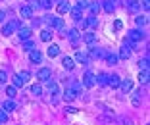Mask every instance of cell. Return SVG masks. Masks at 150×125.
Here are the masks:
<instances>
[{
  "label": "cell",
  "mask_w": 150,
  "mask_h": 125,
  "mask_svg": "<svg viewBox=\"0 0 150 125\" xmlns=\"http://www.w3.org/2000/svg\"><path fill=\"white\" fill-rule=\"evenodd\" d=\"M44 21L48 23V25H52L54 29H58V31L64 29V19L62 18H56V16H44Z\"/></svg>",
  "instance_id": "1"
},
{
  "label": "cell",
  "mask_w": 150,
  "mask_h": 125,
  "mask_svg": "<svg viewBox=\"0 0 150 125\" xmlns=\"http://www.w3.org/2000/svg\"><path fill=\"white\" fill-rule=\"evenodd\" d=\"M19 29V21L18 19H13V21H10V23H6L4 27H2V35L4 37H10L12 33H16Z\"/></svg>",
  "instance_id": "2"
},
{
  "label": "cell",
  "mask_w": 150,
  "mask_h": 125,
  "mask_svg": "<svg viewBox=\"0 0 150 125\" xmlns=\"http://www.w3.org/2000/svg\"><path fill=\"white\" fill-rule=\"evenodd\" d=\"M131 48H133V42L127 40V42L119 48V56H117V58L119 60H129V56H131Z\"/></svg>",
  "instance_id": "3"
},
{
  "label": "cell",
  "mask_w": 150,
  "mask_h": 125,
  "mask_svg": "<svg viewBox=\"0 0 150 125\" xmlns=\"http://www.w3.org/2000/svg\"><path fill=\"white\" fill-rule=\"evenodd\" d=\"M66 37L69 39L71 44H79V40H81V33H79V29H69V31L66 33Z\"/></svg>",
  "instance_id": "4"
},
{
  "label": "cell",
  "mask_w": 150,
  "mask_h": 125,
  "mask_svg": "<svg viewBox=\"0 0 150 125\" xmlns=\"http://www.w3.org/2000/svg\"><path fill=\"white\" fill-rule=\"evenodd\" d=\"M144 39V33L142 31H139V29H133V31H129V42H133V44H135V42H141V40Z\"/></svg>",
  "instance_id": "5"
},
{
  "label": "cell",
  "mask_w": 150,
  "mask_h": 125,
  "mask_svg": "<svg viewBox=\"0 0 150 125\" xmlns=\"http://www.w3.org/2000/svg\"><path fill=\"white\" fill-rule=\"evenodd\" d=\"M83 85L88 87V89H91V87H94V85H96V75H93L91 71L85 73V77H83Z\"/></svg>",
  "instance_id": "6"
},
{
  "label": "cell",
  "mask_w": 150,
  "mask_h": 125,
  "mask_svg": "<svg viewBox=\"0 0 150 125\" xmlns=\"http://www.w3.org/2000/svg\"><path fill=\"white\" fill-rule=\"evenodd\" d=\"M50 77H52V71H50L48 67H40L39 73H37V79L39 81H48Z\"/></svg>",
  "instance_id": "7"
},
{
  "label": "cell",
  "mask_w": 150,
  "mask_h": 125,
  "mask_svg": "<svg viewBox=\"0 0 150 125\" xmlns=\"http://www.w3.org/2000/svg\"><path fill=\"white\" fill-rule=\"evenodd\" d=\"M19 16H21L23 19L33 18V8H31V6H21V10H19Z\"/></svg>",
  "instance_id": "8"
},
{
  "label": "cell",
  "mask_w": 150,
  "mask_h": 125,
  "mask_svg": "<svg viewBox=\"0 0 150 125\" xmlns=\"http://www.w3.org/2000/svg\"><path fill=\"white\" fill-rule=\"evenodd\" d=\"M29 60H31L33 64H40L42 62V54H40L39 50H31V52H29Z\"/></svg>",
  "instance_id": "9"
},
{
  "label": "cell",
  "mask_w": 150,
  "mask_h": 125,
  "mask_svg": "<svg viewBox=\"0 0 150 125\" xmlns=\"http://www.w3.org/2000/svg\"><path fill=\"white\" fill-rule=\"evenodd\" d=\"M119 87H121V90H123V93H131V90H133V81L131 79H121Z\"/></svg>",
  "instance_id": "10"
},
{
  "label": "cell",
  "mask_w": 150,
  "mask_h": 125,
  "mask_svg": "<svg viewBox=\"0 0 150 125\" xmlns=\"http://www.w3.org/2000/svg\"><path fill=\"white\" fill-rule=\"evenodd\" d=\"M127 10L129 12H139L141 10V0H127Z\"/></svg>",
  "instance_id": "11"
},
{
  "label": "cell",
  "mask_w": 150,
  "mask_h": 125,
  "mask_svg": "<svg viewBox=\"0 0 150 125\" xmlns=\"http://www.w3.org/2000/svg\"><path fill=\"white\" fill-rule=\"evenodd\" d=\"M18 35H19V39H21V40H27L29 37H31V29H29V27H19Z\"/></svg>",
  "instance_id": "12"
},
{
  "label": "cell",
  "mask_w": 150,
  "mask_h": 125,
  "mask_svg": "<svg viewBox=\"0 0 150 125\" xmlns=\"http://www.w3.org/2000/svg\"><path fill=\"white\" fill-rule=\"evenodd\" d=\"M83 40L87 42L88 46H91V48H93L94 42H96V35H94V33H85V35H83Z\"/></svg>",
  "instance_id": "13"
},
{
  "label": "cell",
  "mask_w": 150,
  "mask_h": 125,
  "mask_svg": "<svg viewBox=\"0 0 150 125\" xmlns=\"http://www.w3.org/2000/svg\"><path fill=\"white\" fill-rule=\"evenodd\" d=\"M62 66L66 67L67 71H71V69L75 67V60H73V58H69V56H66V58L62 60Z\"/></svg>",
  "instance_id": "14"
},
{
  "label": "cell",
  "mask_w": 150,
  "mask_h": 125,
  "mask_svg": "<svg viewBox=\"0 0 150 125\" xmlns=\"http://www.w3.org/2000/svg\"><path fill=\"white\" fill-rule=\"evenodd\" d=\"M91 56H93V58H96V60H100V58H104V56H106V52H104L102 48L93 46V48H91Z\"/></svg>",
  "instance_id": "15"
},
{
  "label": "cell",
  "mask_w": 150,
  "mask_h": 125,
  "mask_svg": "<svg viewBox=\"0 0 150 125\" xmlns=\"http://www.w3.org/2000/svg\"><path fill=\"white\" fill-rule=\"evenodd\" d=\"M69 10H71V4L67 2V0H64V2L58 4V13H67Z\"/></svg>",
  "instance_id": "16"
},
{
  "label": "cell",
  "mask_w": 150,
  "mask_h": 125,
  "mask_svg": "<svg viewBox=\"0 0 150 125\" xmlns=\"http://www.w3.org/2000/svg\"><path fill=\"white\" fill-rule=\"evenodd\" d=\"M46 54H48L50 58H56V56H60V46H58V44H50L48 50H46Z\"/></svg>",
  "instance_id": "17"
},
{
  "label": "cell",
  "mask_w": 150,
  "mask_h": 125,
  "mask_svg": "<svg viewBox=\"0 0 150 125\" xmlns=\"http://www.w3.org/2000/svg\"><path fill=\"white\" fill-rule=\"evenodd\" d=\"M119 83H121V79H119L117 75H108V85H110V87L117 89V87H119Z\"/></svg>",
  "instance_id": "18"
},
{
  "label": "cell",
  "mask_w": 150,
  "mask_h": 125,
  "mask_svg": "<svg viewBox=\"0 0 150 125\" xmlns=\"http://www.w3.org/2000/svg\"><path fill=\"white\" fill-rule=\"evenodd\" d=\"M75 62L87 64V62H88V56H87L85 52H81V50H77V52H75Z\"/></svg>",
  "instance_id": "19"
},
{
  "label": "cell",
  "mask_w": 150,
  "mask_h": 125,
  "mask_svg": "<svg viewBox=\"0 0 150 125\" xmlns=\"http://www.w3.org/2000/svg\"><path fill=\"white\" fill-rule=\"evenodd\" d=\"M2 108H4V112H13L16 110V104H13V100H4V104H2Z\"/></svg>",
  "instance_id": "20"
},
{
  "label": "cell",
  "mask_w": 150,
  "mask_h": 125,
  "mask_svg": "<svg viewBox=\"0 0 150 125\" xmlns=\"http://www.w3.org/2000/svg\"><path fill=\"white\" fill-rule=\"evenodd\" d=\"M69 12H71V18H73L75 21H79V19H81V16H83V10H79L77 6H75V8H71Z\"/></svg>",
  "instance_id": "21"
},
{
  "label": "cell",
  "mask_w": 150,
  "mask_h": 125,
  "mask_svg": "<svg viewBox=\"0 0 150 125\" xmlns=\"http://www.w3.org/2000/svg\"><path fill=\"white\" fill-rule=\"evenodd\" d=\"M104 58H106L108 66H115V64L119 62V58H117V56H115V54H106V56H104Z\"/></svg>",
  "instance_id": "22"
},
{
  "label": "cell",
  "mask_w": 150,
  "mask_h": 125,
  "mask_svg": "<svg viewBox=\"0 0 150 125\" xmlns=\"http://www.w3.org/2000/svg\"><path fill=\"white\" fill-rule=\"evenodd\" d=\"M75 96H77V94H75L71 89H66V90H64V100H66V102H71Z\"/></svg>",
  "instance_id": "23"
},
{
  "label": "cell",
  "mask_w": 150,
  "mask_h": 125,
  "mask_svg": "<svg viewBox=\"0 0 150 125\" xmlns=\"http://www.w3.org/2000/svg\"><path fill=\"white\" fill-rule=\"evenodd\" d=\"M46 83H48V90H50V93H52V94H58V93H60V87H58V83H54V81H46Z\"/></svg>",
  "instance_id": "24"
},
{
  "label": "cell",
  "mask_w": 150,
  "mask_h": 125,
  "mask_svg": "<svg viewBox=\"0 0 150 125\" xmlns=\"http://www.w3.org/2000/svg\"><path fill=\"white\" fill-rule=\"evenodd\" d=\"M50 39H52V31H48V29L40 31V40H44V42H50Z\"/></svg>",
  "instance_id": "25"
},
{
  "label": "cell",
  "mask_w": 150,
  "mask_h": 125,
  "mask_svg": "<svg viewBox=\"0 0 150 125\" xmlns=\"http://www.w3.org/2000/svg\"><path fill=\"white\" fill-rule=\"evenodd\" d=\"M131 100H133V106H141V93H139V90H135Z\"/></svg>",
  "instance_id": "26"
},
{
  "label": "cell",
  "mask_w": 150,
  "mask_h": 125,
  "mask_svg": "<svg viewBox=\"0 0 150 125\" xmlns=\"http://www.w3.org/2000/svg\"><path fill=\"white\" fill-rule=\"evenodd\" d=\"M88 10L93 12V16H96V13L102 10V6H100V4H96V2H93V4H88Z\"/></svg>",
  "instance_id": "27"
},
{
  "label": "cell",
  "mask_w": 150,
  "mask_h": 125,
  "mask_svg": "<svg viewBox=\"0 0 150 125\" xmlns=\"http://www.w3.org/2000/svg\"><path fill=\"white\" fill-rule=\"evenodd\" d=\"M96 83L98 85H108V75L106 73H100V75L96 77Z\"/></svg>",
  "instance_id": "28"
},
{
  "label": "cell",
  "mask_w": 150,
  "mask_h": 125,
  "mask_svg": "<svg viewBox=\"0 0 150 125\" xmlns=\"http://www.w3.org/2000/svg\"><path fill=\"white\" fill-rule=\"evenodd\" d=\"M104 10H106L108 13H114V10H115L114 2H110V0H106V2H104Z\"/></svg>",
  "instance_id": "29"
},
{
  "label": "cell",
  "mask_w": 150,
  "mask_h": 125,
  "mask_svg": "<svg viewBox=\"0 0 150 125\" xmlns=\"http://www.w3.org/2000/svg\"><path fill=\"white\" fill-rule=\"evenodd\" d=\"M39 6L44 10H50L52 8V0H39Z\"/></svg>",
  "instance_id": "30"
},
{
  "label": "cell",
  "mask_w": 150,
  "mask_h": 125,
  "mask_svg": "<svg viewBox=\"0 0 150 125\" xmlns=\"http://www.w3.org/2000/svg\"><path fill=\"white\" fill-rule=\"evenodd\" d=\"M139 81H141L142 85H148V71H141V75H139Z\"/></svg>",
  "instance_id": "31"
},
{
  "label": "cell",
  "mask_w": 150,
  "mask_h": 125,
  "mask_svg": "<svg viewBox=\"0 0 150 125\" xmlns=\"http://www.w3.org/2000/svg\"><path fill=\"white\" fill-rule=\"evenodd\" d=\"M135 21H137V25H139V27H144L146 23H148V18H144V16H139Z\"/></svg>",
  "instance_id": "32"
},
{
  "label": "cell",
  "mask_w": 150,
  "mask_h": 125,
  "mask_svg": "<svg viewBox=\"0 0 150 125\" xmlns=\"http://www.w3.org/2000/svg\"><path fill=\"white\" fill-rule=\"evenodd\" d=\"M75 2H77V8H79V10H85V8H88V4H91L88 0H75Z\"/></svg>",
  "instance_id": "33"
},
{
  "label": "cell",
  "mask_w": 150,
  "mask_h": 125,
  "mask_svg": "<svg viewBox=\"0 0 150 125\" xmlns=\"http://www.w3.org/2000/svg\"><path fill=\"white\" fill-rule=\"evenodd\" d=\"M23 50H25V52H31L33 50V40L31 39H27L25 42H23Z\"/></svg>",
  "instance_id": "34"
},
{
  "label": "cell",
  "mask_w": 150,
  "mask_h": 125,
  "mask_svg": "<svg viewBox=\"0 0 150 125\" xmlns=\"http://www.w3.org/2000/svg\"><path fill=\"white\" fill-rule=\"evenodd\" d=\"M16 93H18V89H16L13 85L6 89V94H8V98H13V96H16Z\"/></svg>",
  "instance_id": "35"
},
{
  "label": "cell",
  "mask_w": 150,
  "mask_h": 125,
  "mask_svg": "<svg viewBox=\"0 0 150 125\" xmlns=\"http://www.w3.org/2000/svg\"><path fill=\"white\" fill-rule=\"evenodd\" d=\"M18 77L23 81V83H27V81H29V77H31V73H29V71H21V73H18Z\"/></svg>",
  "instance_id": "36"
},
{
  "label": "cell",
  "mask_w": 150,
  "mask_h": 125,
  "mask_svg": "<svg viewBox=\"0 0 150 125\" xmlns=\"http://www.w3.org/2000/svg\"><path fill=\"white\" fill-rule=\"evenodd\" d=\"M31 93L35 94V96H39V94H42V87H40V85H33L31 87Z\"/></svg>",
  "instance_id": "37"
},
{
  "label": "cell",
  "mask_w": 150,
  "mask_h": 125,
  "mask_svg": "<svg viewBox=\"0 0 150 125\" xmlns=\"http://www.w3.org/2000/svg\"><path fill=\"white\" fill-rule=\"evenodd\" d=\"M87 23H88V27H96V25H98L96 16H91V18H87Z\"/></svg>",
  "instance_id": "38"
},
{
  "label": "cell",
  "mask_w": 150,
  "mask_h": 125,
  "mask_svg": "<svg viewBox=\"0 0 150 125\" xmlns=\"http://www.w3.org/2000/svg\"><path fill=\"white\" fill-rule=\"evenodd\" d=\"M87 27H88L87 19H79V21H77V29H83V31H85V29H87Z\"/></svg>",
  "instance_id": "39"
},
{
  "label": "cell",
  "mask_w": 150,
  "mask_h": 125,
  "mask_svg": "<svg viewBox=\"0 0 150 125\" xmlns=\"http://www.w3.org/2000/svg\"><path fill=\"white\" fill-rule=\"evenodd\" d=\"M148 8H150V0H141V10L148 12Z\"/></svg>",
  "instance_id": "40"
},
{
  "label": "cell",
  "mask_w": 150,
  "mask_h": 125,
  "mask_svg": "<svg viewBox=\"0 0 150 125\" xmlns=\"http://www.w3.org/2000/svg\"><path fill=\"white\" fill-rule=\"evenodd\" d=\"M23 85H25V83H23V81H21V79H19V77H18V75L13 77V87H16V89H18V87H23Z\"/></svg>",
  "instance_id": "41"
},
{
  "label": "cell",
  "mask_w": 150,
  "mask_h": 125,
  "mask_svg": "<svg viewBox=\"0 0 150 125\" xmlns=\"http://www.w3.org/2000/svg\"><path fill=\"white\" fill-rule=\"evenodd\" d=\"M141 69H142V71H148V58L141 60Z\"/></svg>",
  "instance_id": "42"
},
{
  "label": "cell",
  "mask_w": 150,
  "mask_h": 125,
  "mask_svg": "<svg viewBox=\"0 0 150 125\" xmlns=\"http://www.w3.org/2000/svg\"><path fill=\"white\" fill-rule=\"evenodd\" d=\"M114 29H115V31H121V29H123V23L119 21V19H115V21H114Z\"/></svg>",
  "instance_id": "43"
},
{
  "label": "cell",
  "mask_w": 150,
  "mask_h": 125,
  "mask_svg": "<svg viewBox=\"0 0 150 125\" xmlns=\"http://www.w3.org/2000/svg\"><path fill=\"white\" fill-rule=\"evenodd\" d=\"M8 121V114L6 112H0V123H6Z\"/></svg>",
  "instance_id": "44"
},
{
  "label": "cell",
  "mask_w": 150,
  "mask_h": 125,
  "mask_svg": "<svg viewBox=\"0 0 150 125\" xmlns=\"http://www.w3.org/2000/svg\"><path fill=\"white\" fill-rule=\"evenodd\" d=\"M6 79H8L6 71H0V83H6Z\"/></svg>",
  "instance_id": "45"
},
{
  "label": "cell",
  "mask_w": 150,
  "mask_h": 125,
  "mask_svg": "<svg viewBox=\"0 0 150 125\" xmlns=\"http://www.w3.org/2000/svg\"><path fill=\"white\" fill-rule=\"evenodd\" d=\"M4 18H6V13H4V12H2V10H0V23L4 21Z\"/></svg>",
  "instance_id": "46"
},
{
  "label": "cell",
  "mask_w": 150,
  "mask_h": 125,
  "mask_svg": "<svg viewBox=\"0 0 150 125\" xmlns=\"http://www.w3.org/2000/svg\"><path fill=\"white\" fill-rule=\"evenodd\" d=\"M123 123H125V125H133V121H131V119H125Z\"/></svg>",
  "instance_id": "47"
},
{
  "label": "cell",
  "mask_w": 150,
  "mask_h": 125,
  "mask_svg": "<svg viewBox=\"0 0 150 125\" xmlns=\"http://www.w3.org/2000/svg\"><path fill=\"white\" fill-rule=\"evenodd\" d=\"M58 2H64V0H58Z\"/></svg>",
  "instance_id": "48"
},
{
  "label": "cell",
  "mask_w": 150,
  "mask_h": 125,
  "mask_svg": "<svg viewBox=\"0 0 150 125\" xmlns=\"http://www.w3.org/2000/svg\"><path fill=\"white\" fill-rule=\"evenodd\" d=\"M110 2H114V0H110Z\"/></svg>",
  "instance_id": "49"
}]
</instances>
